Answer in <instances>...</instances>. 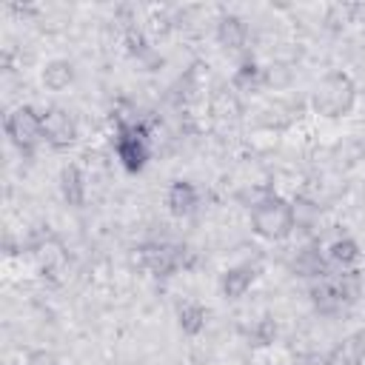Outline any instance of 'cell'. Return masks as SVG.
<instances>
[{
    "label": "cell",
    "instance_id": "obj_7",
    "mask_svg": "<svg viewBox=\"0 0 365 365\" xmlns=\"http://www.w3.org/2000/svg\"><path fill=\"white\" fill-rule=\"evenodd\" d=\"M71 77H74V71H71V63H68V60H51V63H46V68H43V83H46L48 88H54V91L66 88V86L71 83Z\"/></svg>",
    "mask_w": 365,
    "mask_h": 365
},
{
    "label": "cell",
    "instance_id": "obj_5",
    "mask_svg": "<svg viewBox=\"0 0 365 365\" xmlns=\"http://www.w3.org/2000/svg\"><path fill=\"white\" fill-rule=\"evenodd\" d=\"M117 151H120V160L125 163V168H131V171H137L145 160V148H143V140L137 131H125L117 143Z\"/></svg>",
    "mask_w": 365,
    "mask_h": 365
},
{
    "label": "cell",
    "instance_id": "obj_9",
    "mask_svg": "<svg viewBox=\"0 0 365 365\" xmlns=\"http://www.w3.org/2000/svg\"><path fill=\"white\" fill-rule=\"evenodd\" d=\"M180 325H182V331H188V334H200V331L205 328V308L197 305V302H185V305L180 308Z\"/></svg>",
    "mask_w": 365,
    "mask_h": 365
},
{
    "label": "cell",
    "instance_id": "obj_11",
    "mask_svg": "<svg viewBox=\"0 0 365 365\" xmlns=\"http://www.w3.org/2000/svg\"><path fill=\"white\" fill-rule=\"evenodd\" d=\"M331 257H334L336 262H342V265H351V262L359 259V248H356L354 240H336V242L331 245Z\"/></svg>",
    "mask_w": 365,
    "mask_h": 365
},
{
    "label": "cell",
    "instance_id": "obj_2",
    "mask_svg": "<svg viewBox=\"0 0 365 365\" xmlns=\"http://www.w3.org/2000/svg\"><path fill=\"white\" fill-rule=\"evenodd\" d=\"M254 228L262 237L279 240L294 228V208L279 197H268L254 208Z\"/></svg>",
    "mask_w": 365,
    "mask_h": 365
},
{
    "label": "cell",
    "instance_id": "obj_3",
    "mask_svg": "<svg viewBox=\"0 0 365 365\" xmlns=\"http://www.w3.org/2000/svg\"><path fill=\"white\" fill-rule=\"evenodd\" d=\"M6 131L20 148H31L43 137V117H37L31 108H17L6 120Z\"/></svg>",
    "mask_w": 365,
    "mask_h": 365
},
{
    "label": "cell",
    "instance_id": "obj_1",
    "mask_svg": "<svg viewBox=\"0 0 365 365\" xmlns=\"http://www.w3.org/2000/svg\"><path fill=\"white\" fill-rule=\"evenodd\" d=\"M314 106L325 117H339L354 106V83L345 74H328L314 88Z\"/></svg>",
    "mask_w": 365,
    "mask_h": 365
},
{
    "label": "cell",
    "instance_id": "obj_4",
    "mask_svg": "<svg viewBox=\"0 0 365 365\" xmlns=\"http://www.w3.org/2000/svg\"><path fill=\"white\" fill-rule=\"evenodd\" d=\"M43 137H46L48 143H54V145L71 143V140H74V123H71V117H68L66 111H60V108L48 111V114L43 117Z\"/></svg>",
    "mask_w": 365,
    "mask_h": 365
},
{
    "label": "cell",
    "instance_id": "obj_6",
    "mask_svg": "<svg viewBox=\"0 0 365 365\" xmlns=\"http://www.w3.org/2000/svg\"><path fill=\"white\" fill-rule=\"evenodd\" d=\"M194 205H197V191H194L191 182H174L168 188V208H171V214L185 217V214L194 211Z\"/></svg>",
    "mask_w": 365,
    "mask_h": 365
},
{
    "label": "cell",
    "instance_id": "obj_10",
    "mask_svg": "<svg viewBox=\"0 0 365 365\" xmlns=\"http://www.w3.org/2000/svg\"><path fill=\"white\" fill-rule=\"evenodd\" d=\"M63 194L68 202H80L83 200V177L77 168H66L63 171Z\"/></svg>",
    "mask_w": 365,
    "mask_h": 365
},
{
    "label": "cell",
    "instance_id": "obj_8",
    "mask_svg": "<svg viewBox=\"0 0 365 365\" xmlns=\"http://www.w3.org/2000/svg\"><path fill=\"white\" fill-rule=\"evenodd\" d=\"M248 285H251V274H248L245 268H231V271L222 274V291H225L231 299L242 297Z\"/></svg>",
    "mask_w": 365,
    "mask_h": 365
},
{
    "label": "cell",
    "instance_id": "obj_12",
    "mask_svg": "<svg viewBox=\"0 0 365 365\" xmlns=\"http://www.w3.org/2000/svg\"><path fill=\"white\" fill-rule=\"evenodd\" d=\"M220 37H222V43H228V46H237V43L245 37V29H242V23H240L237 17H228V20H222Z\"/></svg>",
    "mask_w": 365,
    "mask_h": 365
}]
</instances>
